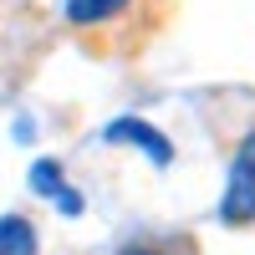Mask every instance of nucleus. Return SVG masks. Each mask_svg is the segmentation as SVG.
I'll list each match as a JSON object with an SVG mask.
<instances>
[{"label":"nucleus","mask_w":255,"mask_h":255,"mask_svg":"<svg viewBox=\"0 0 255 255\" xmlns=\"http://www.w3.org/2000/svg\"><path fill=\"white\" fill-rule=\"evenodd\" d=\"M220 215L230 225H250L255 220V138H245V148L235 153V168H230V184H225V199H220Z\"/></svg>","instance_id":"obj_1"},{"label":"nucleus","mask_w":255,"mask_h":255,"mask_svg":"<svg viewBox=\"0 0 255 255\" xmlns=\"http://www.w3.org/2000/svg\"><path fill=\"white\" fill-rule=\"evenodd\" d=\"M31 184H36V194H51L67 215H77V209H82V199L61 189V168H56V163H36V168H31Z\"/></svg>","instance_id":"obj_4"},{"label":"nucleus","mask_w":255,"mask_h":255,"mask_svg":"<svg viewBox=\"0 0 255 255\" xmlns=\"http://www.w3.org/2000/svg\"><path fill=\"white\" fill-rule=\"evenodd\" d=\"M0 255H36V230H31V220H20V215H5V220H0Z\"/></svg>","instance_id":"obj_3"},{"label":"nucleus","mask_w":255,"mask_h":255,"mask_svg":"<svg viewBox=\"0 0 255 255\" xmlns=\"http://www.w3.org/2000/svg\"><path fill=\"white\" fill-rule=\"evenodd\" d=\"M128 5V0H67V15L77 20V26H97V20H108Z\"/></svg>","instance_id":"obj_5"},{"label":"nucleus","mask_w":255,"mask_h":255,"mask_svg":"<svg viewBox=\"0 0 255 255\" xmlns=\"http://www.w3.org/2000/svg\"><path fill=\"white\" fill-rule=\"evenodd\" d=\"M108 143H133V148H143V153L153 158V163H174V148H168V138L158 133V128L138 123V118L113 123V128H108Z\"/></svg>","instance_id":"obj_2"},{"label":"nucleus","mask_w":255,"mask_h":255,"mask_svg":"<svg viewBox=\"0 0 255 255\" xmlns=\"http://www.w3.org/2000/svg\"><path fill=\"white\" fill-rule=\"evenodd\" d=\"M128 255H158V250H128Z\"/></svg>","instance_id":"obj_6"}]
</instances>
